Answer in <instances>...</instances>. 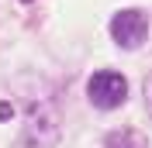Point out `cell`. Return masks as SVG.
Listing matches in <instances>:
<instances>
[{
	"label": "cell",
	"instance_id": "6da1fadb",
	"mask_svg": "<svg viewBox=\"0 0 152 148\" xmlns=\"http://www.w3.org/2000/svg\"><path fill=\"white\" fill-rule=\"evenodd\" d=\"M86 96H90V103L100 107V110H114V107H121L124 96H128V79H124L118 69H100V73L90 76Z\"/></svg>",
	"mask_w": 152,
	"mask_h": 148
},
{
	"label": "cell",
	"instance_id": "7a4b0ae2",
	"mask_svg": "<svg viewBox=\"0 0 152 148\" xmlns=\"http://www.w3.org/2000/svg\"><path fill=\"white\" fill-rule=\"evenodd\" d=\"M111 38L121 48H138L149 38V17L142 10H118L111 17Z\"/></svg>",
	"mask_w": 152,
	"mask_h": 148
},
{
	"label": "cell",
	"instance_id": "3957f363",
	"mask_svg": "<svg viewBox=\"0 0 152 148\" xmlns=\"http://www.w3.org/2000/svg\"><path fill=\"white\" fill-rule=\"evenodd\" d=\"M104 148H149V141H145L142 131H135V128H118L104 138Z\"/></svg>",
	"mask_w": 152,
	"mask_h": 148
},
{
	"label": "cell",
	"instance_id": "277c9868",
	"mask_svg": "<svg viewBox=\"0 0 152 148\" xmlns=\"http://www.w3.org/2000/svg\"><path fill=\"white\" fill-rule=\"evenodd\" d=\"M145 107H149V114H152V73L145 76Z\"/></svg>",
	"mask_w": 152,
	"mask_h": 148
},
{
	"label": "cell",
	"instance_id": "5b68a950",
	"mask_svg": "<svg viewBox=\"0 0 152 148\" xmlns=\"http://www.w3.org/2000/svg\"><path fill=\"white\" fill-rule=\"evenodd\" d=\"M14 117V107H10V103H0V120H10Z\"/></svg>",
	"mask_w": 152,
	"mask_h": 148
}]
</instances>
